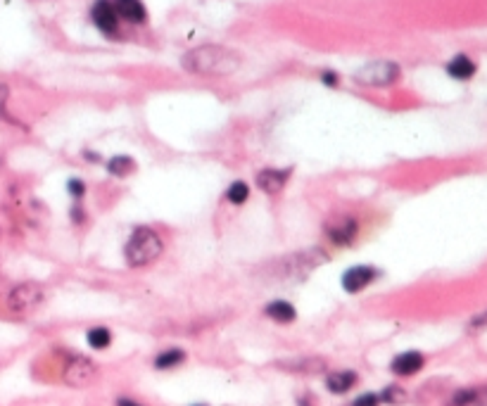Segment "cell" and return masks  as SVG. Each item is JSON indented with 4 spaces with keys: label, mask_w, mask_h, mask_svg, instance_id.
<instances>
[{
    "label": "cell",
    "mask_w": 487,
    "mask_h": 406,
    "mask_svg": "<svg viewBox=\"0 0 487 406\" xmlns=\"http://www.w3.org/2000/svg\"><path fill=\"white\" fill-rule=\"evenodd\" d=\"M321 81L326 83V85H330V88H335V85L340 83V76H337L335 71H328L326 69V71H321Z\"/></svg>",
    "instance_id": "603a6c76"
},
{
    "label": "cell",
    "mask_w": 487,
    "mask_h": 406,
    "mask_svg": "<svg viewBox=\"0 0 487 406\" xmlns=\"http://www.w3.org/2000/svg\"><path fill=\"white\" fill-rule=\"evenodd\" d=\"M162 238L152 228L147 226H138L136 231L131 233L129 242L124 247V256L129 261V266H145V264L155 261L162 254Z\"/></svg>",
    "instance_id": "7a4b0ae2"
},
{
    "label": "cell",
    "mask_w": 487,
    "mask_h": 406,
    "mask_svg": "<svg viewBox=\"0 0 487 406\" xmlns=\"http://www.w3.org/2000/svg\"><path fill=\"white\" fill-rule=\"evenodd\" d=\"M117 406H140V404H138V402H133V399H129V397H122V399L117 402Z\"/></svg>",
    "instance_id": "484cf974"
},
{
    "label": "cell",
    "mask_w": 487,
    "mask_h": 406,
    "mask_svg": "<svg viewBox=\"0 0 487 406\" xmlns=\"http://www.w3.org/2000/svg\"><path fill=\"white\" fill-rule=\"evenodd\" d=\"M293 169H264L257 174V185L269 195H276V192L283 190V185L290 178Z\"/></svg>",
    "instance_id": "9c48e42d"
},
{
    "label": "cell",
    "mask_w": 487,
    "mask_h": 406,
    "mask_svg": "<svg viewBox=\"0 0 487 406\" xmlns=\"http://www.w3.org/2000/svg\"><path fill=\"white\" fill-rule=\"evenodd\" d=\"M380 404V397L373 395V392H366V395L357 397L355 402H352V406H378Z\"/></svg>",
    "instance_id": "44dd1931"
},
{
    "label": "cell",
    "mask_w": 487,
    "mask_h": 406,
    "mask_svg": "<svg viewBox=\"0 0 487 406\" xmlns=\"http://www.w3.org/2000/svg\"><path fill=\"white\" fill-rule=\"evenodd\" d=\"M90 19L105 36H115L119 31V14L112 0H95L90 7Z\"/></svg>",
    "instance_id": "52a82bcc"
},
{
    "label": "cell",
    "mask_w": 487,
    "mask_h": 406,
    "mask_svg": "<svg viewBox=\"0 0 487 406\" xmlns=\"http://www.w3.org/2000/svg\"><path fill=\"white\" fill-rule=\"evenodd\" d=\"M8 95H10L8 85H3V83H0V117H3V114H5V103H8Z\"/></svg>",
    "instance_id": "cb8c5ba5"
},
{
    "label": "cell",
    "mask_w": 487,
    "mask_h": 406,
    "mask_svg": "<svg viewBox=\"0 0 487 406\" xmlns=\"http://www.w3.org/2000/svg\"><path fill=\"white\" fill-rule=\"evenodd\" d=\"M449 406H487V387L461 390L451 397Z\"/></svg>",
    "instance_id": "5bb4252c"
},
{
    "label": "cell",
    "mask_w": 487,
    "mask_h": 406,
    "mask_svg": "<svg viewBox=\"0 0 487 406\" xmlns=\"http://www.w3.org/2000/svg\"><path fill=\"white\" fill-rule=\"evenodd\" d=\"M183 361H186V352H183V349H167V352L157 354L155 368H159V370L176 368V366H181Z\"/></svg>",
    "instance_id": "2e32d148"
},
{
    "label": "cell",
    "mask_w": 487,
    "mask_h": 406,
    "mask_svg": "<svg viewBox=\"0 0 487 406\" xmlns=\"http://www.w3.org/2000/svg\"><path fill=\"white\" fill-rule=\"evenodd\" d=\"M326 235L328 240L333 242V245H340V247H347L355 242V238L359 235V224L357 219L352 217H335L333 221H328L326 224Z\"/></svg>",
    "instance_id": "8992f818"
},
{
    "label": "cell",
    "mask_w": 487,
    "mask_h": 406,
    "mask_svg": "<svg viewBox=\"0 0 487 406\" xmlns=\"http://www.w3.org/2000/svg\"><path fill=\"white\" fill-rule=\"evenodd\" d=\"M119 19H126L129 24H143L147 19V10L143 0H112Z\"/></svg>",
    "instance_id": "30bf717a"
},
{
    "label": "cell",
    "mask_w": 487,
    "mask_h": 406,
    "mask_svg": "<svg viewBox=\"0 0 487 406\" xmlns=\"http://www.w3.org/2000/svg\"><path fill=\"white\" fill-rule=\"evenodd\" d=\"M485 326H487V311L471 321V328H485Z\"/></svg>",
    "instance_id": "d4e9b609"
},
{
    "label": "cell",
    "mask_w": 487,
    "mask_h": 406,
    "mask_svg": "<svg viewBox=\"0 0 487 406\" xmlns=\"http://www.w3.org/2000/svg\"><path fill=\"white\" fill-rule=\"evenodd\" d=\"M195 406H204V404H195Z\"/></svg>",
    "instance_id": "83f0119b"
},
{
    "label": "cell",
    "mask_w": 487,
    "mask_h": 406,
    "mask_svg": "<svg viewBox=\"0 0 487 406\" xmlns=\"http://www.w3.org/2000/svg\"><path fill=\"white\" fill-rule=\"evenodd\" d=\"M240 64L243 57L236 50L214 43L200 46L181 57V67L197 76H231L240 69Z\"/></svg>",
    "instance_id": "6da1fadb"
},
{
    "label": "cell",
    "mask_w": 487,
    "mask_h": 406,
    "mask_svg": "<svg viewBox=\"0 0 487 406\" xmlns=\"http://www.w3.org/2000/svg\"><path fill=\"white\" fill-rule=\"evenodd\" d=\"M399 78V64L387 62V60H378V62H369L364 64L362 69L355 74V81L362 85H392Z\"/></svg>",
    "instance_id": "3957f363"
},
{
    "label": "cell",
    "mask_w": 487,
    "mask_h": 406,
    "mask_svg": "<svg viewBox=\"0 0 487 406\" xmlns=\"http://www.w3.org/2000/svg\"><path fill=\"white\" fill-rule=\"evenodd\" d=\"M423 363H426V359H423L421 352H404V354L394 356L390 368H392V373H397V375H414L423 368Z\"/></svg>",
    "instance_id": "8fae6325"
},
{
    "label": "cell",
    "mask_w": 487,
    "mask_h": 406,
    "mask_svg": "<svg viewBox=\"0 0 487 406\" xmlns=\"http://www.w3.org/2000/svg\"><path fill=\"white\" fill-rule=\"evenodd\" d=\"M264 313L271 321H276V323H293L295 316H298L295 306L290 302H286V299H276V302H269V304H266Z\"/></svg>",
    "instance_id": "4fadbf2b"
},
{
    "label": "cell",
    "mask_w": 487,
    "mask_h": 406,
    "mask_svg": "<svg viewBox=\"0 0 487 406\" xmlns=\"http://www.w3.org/2000/svg\"><path fill=\"white\" fill-rule=\"evenodd\" d=\"M133 167H136V164H133L131 157H126V155H117L108 162V171L112 176H129Z\"/></svg>",
    "instance_id": "e0dca14e"
},
{
    "label": "cell",
    "mask_w": 487,
    "mask_h": 406,
    "mask_svg": "<svg viewBox=\"0 0 487 406\" xmlns=\"http://www.w3.org/2000/svg\"><path fill=\"white\" fill-rule=\"evenodd\" d=\"M43 302V290L36 283H22L8 295V306L15 313H29Z\"/></svg>",
    "instance_id": "5b68a950"
},
{
    "label": "cell",
    "mask_w": 487,
    "mask_h": 406,
    "mask_svg": "<svg viewBox=\"0 0 487 406\" xmlns=\"http://www.w3.org/2000/svg\"><path fill=\"white\" fill-rule=\"evenodd\" d=\"M74 221H83V214H81V207H74Z\"/></svg>",
    "instance_id": "4316f807"
},
{
    "label": "cell",
    "mask_w": 487,
    "mask_h": 406,
    "mask_svg": "<svg viewBox=\"0 0 487 406\" xmlns=\"http://www.w3.org/2000/svg\"><path fill=\"white\" fill-rule=\"evenodd\" d=\"M86 340H88V345L93 347V349H105V347H110L112 333L108 330V328L98 326V328H90L88 335H86Z\"/></svg>",
    "instance_id": "ac0fdd59"
},
{
    "label": "cell",
    "mask_w": 487,
    "mask_h": 406,
    "mask_svg": "<svg viewBox=\"0 0 487 406\" xmlns=\"http://www.w3.org/2000/svg\"><path fill=\"white\" fill-rule=\"evenodd\" d=\"M67 188H69V195H74V197H83V192H86V183L79 181V178H72V181L67 183Z\"/></svg>",
    "instance_id": "7402d4cb"
},
{
    "label": "cell",
    "mask_w": 487,
    "mask_h": 406,
    "mask_svg": "<svg viewBox=\"0 0 487 406\" xmlns=\"http://www.w3.org/2000/svg\"><path fill=\"white\" fill-rule=\"evenodd\" d=\"M447 74L451 78H459V81H466V78H471L473 74H476V64H473L471 57L456 55L454 60L447 64Z\"/></svg>",
    "instance_id": "9a60e30c"
},
{
    "label": "cell",
    "mask_w": 487,
    "mask_h": 406,
    "mask_svg": "<svg viewBox=\"0 0 487 406\" xmlns=\"http://www.w3.org/2000/svg\"><path fill=\"white\" fill-rule=\"evenodd\" d=\"M248 197H250V188H248V183H243V181L231 183L229 190H226V199H229L231 204H243V202H248Z\"/></svg>",
    "instance_id": "d6986e66"
},
{
    "label": "cell",
    "mask_w": 487,
    "mask_h": 406,
    "mask_svg": "<svg viewBox=\"0 0 487 406\" xmlns=\"http://www.w3.org/2000/svg\"><path fill=\"white\" fill-rule=\"evenodd\" d=\"M378 278L376 266H369V264H359V266H352L342 274V288L347 292H362L364 288Z\"/></svg>",
    "instance_id": "ba28073f"
},
{
    "label": "cell",
    "mask_w": 487,
    "mask_h": 406,
    "mask_svg": "<svg viewBox=\"0 0 487 406\" xmlns=\"http://www.w3.org/2000/svg\"><path fill=\"white\" fill-rule=\"evenodd\" d=\"M357 385V373L355 370H337V373H330L326 378V387L333 395H345Z\"/></svg>",
    "instance_id": "7c38bea8"
},
{
    "label": "cell",
    "mask_w": 487,
    "mask_h": 406,
    "mask_svg": "<svg viewBox=\"0 0 487 406\" xmlns=\"http://www.w3.org/2000/svg\"><path fill=\"white\" fill-rule=\"evenodd\" d=\"M407 399V392L397 387V385H390V387L383 390V395H380V402H387V404H402Z\"/></svg>",
    "instance_id": "ffe728a7"
},
{
    "label": "cell",
    "mask_w": 487,
    "mask_h": 406,
    "mask_svg": "<svg viewBox=\"0 0 487 406\" xmlns=\"http://www.w3.org/2000/svg\"><path fill=\"white\" fill-rule=\"evenodd\" d=\"M62 378L72 387H86L98 378V366L86 356H72L62 368Z\"/></svg>",
    "instance_id": "277c9868"
}]
</instances>
